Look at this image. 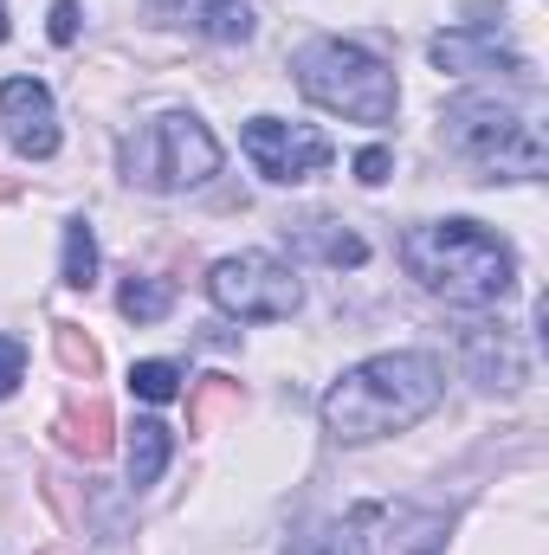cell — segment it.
<instances>
[{"label": "cell", "mask_w": 549, "mask_h": 555, "mask_svg": "<svg viewBox=\"0 0 549 555\" xmlns=\"http://www.w3.org/2000/svg\"><path fill=\"white\" fill-rule=\"evenodd\" d=\"M207 297L240 323H284L304 304V284L284 272L272 253H233L207 272Z\"/></svg>", "instance_id": "8992f818"}, {"label": "cell", "mask_w": 549, "mask_h": 555, "mask_svg": "<svg viewBox=\"0 0 549 555\" xmlns=\"http://www.w3.org/2000/svg\"><path fill=\"white\" fill-rule=\"evenodd\" d=\"M117 310H124L130 323H162V317L175 310V284H162V278H130V284L117 291Z\"/></svg>", "instance_id": "e0dca14e"}, {"label": "cell", "mask_w": 549, "mask_h": 555, "mask_svg": "<svg viewBox=\"0 0 549 555\" xmlns=\"http://www.w3.org/2000/svg\"><path fill=\"white\" fill-rule=\"evenodd\" d=\"M388 168H395V155H388V149H362V155H356V181H362V188H382V181H388Z\"/></svg>", "instance_id": "7402d4cb"}, {"label": "cell", "mask_w": 549, "mask_h": 555, "mask_svg": "<svg viewBox=\"0 0 549 555\" xmlns=\"http://www.w3.org/2000/svg\"><path fill=\"white\" fill-rule=\"evenodd\" d=\"M13 194H20V181H13V175H0V207H7Z\"/></svg>", "instance_id": "cb8c5ba5"}, {"label": "cell", "mask_w": 549, "mask_h": 555, "mask_svg": "<svg viewBox=\"0 0 549 555\" xmlns=\"http://www.w3.org/2000/svg\"><path fill=\"white\" fill-rule=\"evenodd\" d=\"M0 130L7 142L26 155V162H46L59 149V111H52V91L39 78H7L0 85Z\"/></svg>", "instance_id": "ba28073f"}, {"label": "cell", "mask_w": 549, "mask_h": 555, "mask_svg": "<svg viewBox=\"0 0 549 555\" xmlns=\"http://www.w3.org/2000/svg\"><path fill=\"white\" fill-rule=\"evenodd\" d=\"M0 46H7V0H0Z\"/></svg>", "instance_id": "d4e9b609"}, {"label": "cell", "mask_w": 549, "mask_h": 555, "mask_svg": "<svg viewBox=\"0 0 549 555\" xmlns=\"http://www.w3.org/2000/svg\"><path fill=\"white\" fill-rule=\"evenodd\" d=\"M465 369L485 388H518L524 382V349L505 330H465Z\"/></svg>", "instance_id": "30bf717a"}, {"label": "cell", "mask_w": 549, "mask_h": 555, "mask_svg": "<svg viewBox=\"0 0 549 555\" xmlns=\"http://www.w3.org/2000/svg\"><path fill=\"white\" fill-rule=\"evenodd\" d=\"M401 259L408 272L446 297V304H465V310H485V304H505L518 291V259L511 246L478 227V220H426L401 240Z\"/></svg>", "instance_id": "7a4b0ae2"}, {"label": "cell", "mask_w": 549, "mask_h": 555, "mask_svg": "<svg viewBox=\"0 0 549 555\" xmlns=\"http://www.w3.org/2000/svg\"><path fill=\"white\" fill-rule=\"evenodd\" d=\"M426 59L439 65V72H452V78H472V72H524V59L518 52H505V39H498V26H459V33H439L433 46H426Z\"/></svg>", "instance_id": "9c48e42d"}, {"label": "cell", "mask_w": 549, "mask_h": 555, "mask_svg": "<svg viewBox=\"0 0 549 555\" xmlns=\"http://www.w3.org/2000/svg\"><path fill=\"white\" fill-rule=\"evenodd\" d=\"M439 137L478 175H511V181H537L544 175V130L531 124V111H518L505 98H459V104H446Z\"/></svg>", "instance_id": "277c9868"}, {"label": "cell", "mask_w": 549, "mask_h": 555, "mask_svg": "<svg viewBox=\"0 0 549 555\" xmlns=\"http://www.w3.org/2000/svg\"><path fill=\"white\" fill-rule=\"evenodd\" d=\"M130 388H137L142 401H175L181 395V369L175 362H137L130 369Z\"/></svg>", "instance_id": "ffe728a7"}, {"label": "cell", "mask_w": 549, "mask_h": 555, "mask_svg": "<svg viewBox=\"0 0 549 555\" xmlns=\"http://www.w3.org/2000/svg\"><path fill=\"white\" fill-rule=\"evenodd\" d=\"M220 414H240V382L233 375H201L188 395V433H214Z\"/></svg>", "instance_id": "4fadbf2b"}, {"label": "cell", "mask_w": 549, "mask_h": 555, "mask_svg": "<svg viewBox=\"0 0 549 555\" xmlns=\"http://www.w3.org/2000/svg\"><path fill=\"white\" fill-rule=\"evenodd\" d=\"M446 395V369L426 349H395L375 362H356L349 375H336V388L323 395V433L336 446H369L388 433H408L439 408Z\"/></svg>", "instance_id": "6da1fadb"}, {"label": "cell", "mask_w": 549, "mask_h": 555, "mask_svg": "<svg viewBox=\"0 0 549 555\" xmlns=\"http://www.w3.org/2000/svg\"><path fill=\"white\" fill-rule=\"evenodd\" d=\"M246 155H253V168L272 181V188H297V181H310L317 168H330V137L323 130H310V124H284V117H253L246 124Z\"/></svg>", "instance_id": "52a82bcc"}, {"label": "cell", "mask_w": 549, "mask_h": 555, "mask_svg": "<svg viewBox=\"0 0 549 555\" xmlns=\"http://www.w3.org/2000/svg\"><path fill=\"white\" fill-rule=\"evenodd\" d=\"M168 452H175V439H168V426L162 420H137V439H130V485H155L162 478V465H168Z\"/></svg>", "instance_id": "5bb4252c"}, {"label": "cell", "mask_w": 549, "mask_h": 555, "mask_svg": "<svg viewBox=\"0 0 549 555\" xmlns=\"http://www.w3.org/2000/svg\"><path fill=\"white\" fill-rule=\"evenodd\" d=\"M420 555H426V550H420Z\"/></svg>", "instance_id": "4316f807"}, {"label": "cell", "mask_w": 549, "mask_h": 555, "mask_svg": "<svg viewBox=\"0 0 549 555\" xmlns=\"http://www.w3.org/2000/svg\"><path fill=\"white\" fill-rule=\"evenodd\" d=\"M59 278L72 291H91L98 284V233L85 220H65V266H59Z\"/></svg>", "instance_id": "2e32d148"}, {"label": "cell", "mask_w": 549, "mask_h": 555, "mask_svg": "<svg viewBox=\"0 0 549 555\" xmlns=\"http://www.w3.org/2000/svg\"><path fill=\"white\" fill-rule=\"evenodd\" d=\"M214 175H220V142H214V130H207L201 117H188V111L155 117V124L142 130V142L130 149V181L155 188V194L201 188V181H214Z\"/></svg>", "instance_id": "5b68a950"}, {"label": "cell", "mask_w": 549, "mask_h": 555, "mask_svg": "<svg viewBox=\"0 0 549 555\" xmlns=\"http://www.w3.org/2000/svg\"><path fill=\"white\" fill-rule=\"evenodd\" d=\"M59 446L72 452V459H85V465H98L111 446H117V420L104 401H78V408H65L59 414Z\"/></svg>", "instance_id": "8fae6325"}, {"label": "cell", "mask_w": 549, "mask_h": 555, "mask_svg": "<svg viewBox=\"0 0 549 555\" xmlns=\"http://www.w3.org/2000/svg\"><path fill=\"white\" fill-rule=\"evenodd\" d=\"M52 39H59V46L78 39V0H52Z\"/></svg>", "instance_id": "603a6c76"}, {"label": "cell", "mask_w": 549, "mask_h": 555, "mask_svg": "<svg viewBox=\"0 0 549 555\" xmlns=\"http://www.w3.org/2000/svg\"><path fill=\"white\" fill-rule=\"evenodd\" d=\"M375 524H382V511H375V504H356L343 524L323 530V550L317 555H369V530H375Z\"/></svg>", "instance_id": "d6986e66"}, {"label": "cell", "mask_w": 549, "mask_h": 555, "mask_svg": "<svg viewBox=\"0 0 549 555\" xmlns=\"http://www.w3.org/2000/svg\"><path fill=\"white\" fill-rule=\"evenodd\" d=\"M291 72H297V91L317 111H336L349 124H395L401 91H395V72L375 52H362L349 39H310V46H297Z\"/></svg>", "instance_id": "3957f363"}, {"label": "cell", "mask_w": 549, "mask_h": 555, "mask_svg": "<svg viewBox=\"0 0 549 555\" xmlns=\"http://www.w3.org/2000/svg\"><path fill=\"white\" fill-rule=\"evenodd\" d=\"M291 246L310 253V259H323V266H362V259H369V240L349 233V227H336V220H304V227L291 233Z\"/></svg>", "instance_id": "7c38bea8"}, {"label": "cell", "mask_w": 549, "mask_h": 555, "mask_svg": "<svg viewBox=\"0 0 549 555\" xmlns=\"http://www.w3.org/2000/svg\"><path fill=\"white\" fill-rule=\"evenodd\" d=\"M155 7H175V0H155Z\"/></svg>", "instance_id": "484cf974"}, {"label": "cell", "mask_w": 549, "mask_h": 555, "mask_svg": "<svg viewBox=\"0 0 549 555\" xmlns=\"http://www.w3.org/2000/svg\"><path fill=\"white\" fill-rule=\"evenodd\" d=\"M20 375H26V349H20L13 336H0V401L20 388Z\"/></svg>", "instance_id": "44dd1931"}, {"label": "cell", "mask_w": 549, "mask_h": 555, "mask_svg": "<svg viewBox=\"0 0 549 555\" xmlns=\"http://www.w3.org/2000/svg\"><path fill=\"white\" fill-rule=\"evenodd\" d=\"M194 26H201L214 46H246V39H253V7H246V0H201Z\"/></svg>", "instance_id": "9a60e30c"}, {"label": "cell", "mask_w": 549, "mask_h": 555, "mask_svg": "<svg viewBox=\"0 0 549 555\" xmlns=\"http://www.w3.org/2000/svg\"><path fill=\"white\" fill-rule=\"evenodd\" d=\"M52 349H59V362L78 375V382H98V369H104V349L78 330V323H52Z\"/></svg>", "instance_id": "ac0fdd59"}]
</instances>
